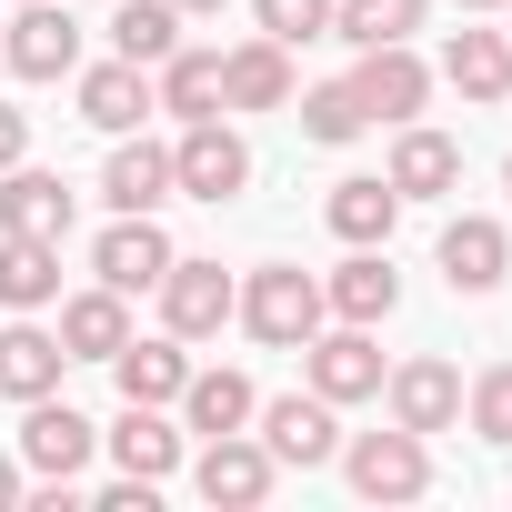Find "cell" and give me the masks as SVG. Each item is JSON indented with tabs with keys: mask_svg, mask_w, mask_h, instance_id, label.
<instances>
[{
	"mask_svg": "<svg viewBox=\"0 0 512 512\" xmlns=\"http://www.w3.org/2000/svg\"><path fill=\"white\" fill-rule=\"evenodd\" d=\"M231 322L262 342V352H302L332 312H322V272H302V262H262L241 282V302H231Z\"/></svg>",
	"mask_w": 512,
	"mask_h": 512,
	"instance_id": "6da1fadb",
	"label": "cell"
},
{
	"mask_svg": "<svg viewBox=\"0 0 512 512\" xmlns=\"http://www.w3.org/2000/svg\"><path fill=\"white\" fill-rule=\"evenodd\" d=\"M332 462H342V482H352L362 502H422V492H432V442L402 432V422H392V432H342Z\"/></svg>",
	"mask_w": 512,
	"mask_h": 512,
	"instance_id": "7a4b0ae2",
	"label": "cell"
},
{
	"mask_svg": "<svg viewBox=\"0 0 512 512\" xmlns=\"http://www.w3.org/2000/svg\"><path fill=\"white\" fill-rule=\"evenodd\" d=\"M171 181H181V201H241L251 191V141L211 111V121H181V141H171Z\"/></svg>",
	"mask_w": 512,
	"mask_h": 512,
	"instance_id": "3957f363",
	"label": "cell"
},
{
	"mask_svg": "<svg viewBox=\"0 0 512 512\" xmlns=\"http://www.w3.org/2000/svg\"><path fill=\"white\" fill-rule=\"evenodd\" d=\"M251 432H262V452H272L282 472H322V462L342 452V402H322V392L302 382V392H282V402L251 412Z\"/></svg>",
	"mask_w": 512,
	"mask_h": 512,
	"instance_id": "277c9868",
	"label": "cell"
},
{
	"mask_svg": "<svg viewBox=\"0 0 512 512\" xmlns=\"http://www.w3.org/2000/svg\"><path fill=\"white\" fill-rule=\"evenodd\" d=\"M382 342H372V322H322L312 342H302V382L322 392V402H382Z\"/></svg>",
	"mask_w": 512,
	"mask_h": 512,
	"instance_id": "5b68a950",
	"label": "cell"
},
{
	"mask_svg": "<svg viewBox=\"0 0 512 512\" xmlns=\"http://www.w3.org/2000/svg\"><path fill=\"white\" fill-rule=\"evenodd\" d=\"M91 452H101V422H91V412H71L61 392L21 402V472H41V482H81Z\"/></svg>",
	"mask_w": 512,
	"mask_h": 512,
	"instance_id": "8992f818",
	"label": "cell"
},
{
	"mask_svg": "<svg viewBox=\"0 0 512 512\" xmlns=\"http://www.w3.org/2000/svg\"><path fill=\"white\" fill-rule=\"evenodd\" d=\"M231 302H241V282H231L221 262L171 251V272H161V332H181V342H221V332H231Z\"/></svg>",
	"mask_w": 512,
	"mask_h": 512,
	"instance_id": "52a82bcc",
	"label": "cell"
},
{
	"mask_svg": "<svg viewBox=\"0 0 512 512\" xmlns=\"http://www.w3.org/2000/svg\"><path fill=\"white\" fill-rule=\"evenodd\" d=\"M0 61H11V81H71L81 71V21L61 0H21V21H0Z\"/></svg>",
	"mask_w": 512,
	"mask_h": 512,
	"instance_id": "ba28073f",
	"label": "cell"
},
{
	"mask_svg": "<svg viewBox=\"0 0 512 512\" xmlns=\"http://www.w3.org/2000/svg\"><path fill=\"white\" fill-rule=\"evenodd\" d=\"M191 482H201V502H211V512H251V502H272L282 462L262 452V432H211V442H201V462H191Z\"/></svg>",
	"mask_w": 512,
	"mask_h": 512,
	"instance_id": "9c48e42d",
	"label": "cell"
},
{
	"mask_svg": "<svg viewBox=\"0 0 512 512\" xmlns=\"http://www.w3.org/2000/svg\"><path fill=\"white\" fill-rule=\"evenodd\" d=\"M382 402H392V422L402 432H462V372L442 362V352H412V362H392L382 372Z\"/></svg>",
	"mask_w": 512,
	"mask_h": 512,
	"instance_id": "30bf717a",
	"label": "cell"
},
{
	"mask_svg": "<svg viewBox=\"0 0 512 512\" xmlns=\"http://www.w3.org/2000/svg\"><path fill=\"white\" fill-rule=\"evenodd\" d=\"M91 272L131 302V292H161V272H171V231H161V211H111V231L91 241Z\"/></svg>",
	"mask_w": 512,
	"mask_h": 512,
	"instance_id": "8fae6325",
	"label": "cell"
},
{
	"mask_svg": "<svg viewBox=\"0 0 512 512\" xmlns=\"http://www.w3.org/2000/svg\"><path fill=\"white\" fill-rule=\"evenodd\" d=\"M432 262H442V282H452L462 302H482V292H502V272H512V231H502L492 211H452L442 241H432Z\"/></svg>",
	"mask_w": 512,
	"mask_h": 512,
	"instance_id": "7c38bea8",
	"label": "cell"
},
{
	"mask_svg": "<svg viewBox=\"0 0 512 512\" xmlns=\"http://www.w3.org/2000/svg\"><path fill=\"white\" fill-rule=\"evenodd\" d=\"M352 91H362L372 121H422V111H432V61H422L412 41H382V51L352 61Z\"/></svg>",
	"mask_w": 512,
	"mask_h": 512,
	"instance_id": "4fadbf2b",
	"label": "cell"
},
{
	"mask_svg": "<svg viewBox=\"0 0 512 512\" xmlns=\"http://www.w3.org/2000/svg\"><path fill=\"white\" fill-rule=\"evenodd\" d=\"M71 211H81V191H71L61 171H41V161H11V171H0V231L71 241Z\"/></svg>",
	"mask_w": 512,
	"mask_h": 512,
	"instance_id": "5bb4252c",
	"label": "cell"
},
{
	"mask_svg": "<svg viewBox=\"0 0 512 512\" xmlns=\"http://www.w3.org/2000/svg\"><path fill=\"white\" fill-rule=\"evenodd\" d=\"M322 312H332V322H392V312H402L392 241H352V262L322 272Z\"/></svg>",
	"mask_w": 512,
	"mask_h": 512,
	"instance_id": "9a60e30c",
	"label": "cell"
},
{
	"mask_svg": "<svg viewBox=\"0 0 512 512\" xmlns=\"http://www.w3.org/2000/svg\"><path fill=\"white\" fill-rule=\"evenodd\" d=\"M382 181H392L402 201H442V191H462V141L432 131V121H392V161H382Z\"/></svg>",
	"mask_w": 512,
	"mask_h": 512,
	"instance_id": "2e32d148",
	"label": "cell"
},
{
	"mask_svg": "<svg viewBox=\"0 0 512 512\" xmlns=\"http://www.w3.org/2000/svg\"><path fill=\"white\" fill-rule=\"evenodd\" d=\"M292 51L272 41V31H251V41H231L221 51V111H292Z\"/></svg>",
	"mask_w": 512,
	"mask_h": 512,
	"instance_id": "e0dca14e",
	"label": "cell"
},
{
	"mask_svg": "<svg viewBox=\"0 0 512 512\" xmlns=\"http://www.w3.org/2000/svg\"><path fill=\"white\" fill-rule=\"evenodd\" d=\"M71 101H81V121H91V131H111V141H121V131H141V121L161 111L141 61H91V71H71Z\"/></svg>",
	"mask_w": 512,
	"mask_h": 512,
	"instance_id": "ac0fdd59",
	"label": "cell"
},
{
	"mask_svg": "<svg viewBox=\"0 0 512 512\" xmlns=\"http://www.w3.org/2000/svg\"><path fill=\"white\" fill-rule=\"evenodd\" d=\"M101 452H111L121 472H141V482H161V472H181V452H191V432L171 422V402H121V422L101 432Z\"/></svg>",
	"mask_w": 512,
	"mask_h": 512,
	"instance_id": "d6986e66",
	"label": "cell"
},
{
	"mask_svg": "<svg viewBox=\"0 0 512 512\" xmlns=\"http://www.w3.org/2000/svg\"><path fill=\"white\" fill-rule=\"evenodd\" d=\"M171 412H181V432H201V442H211V432H251L262 392H251V372H231V362H211V372L191 362V382H181V402H171Z\"/></svg>",
	"mask_w": 512,
	"mask_h": 512,
	"instance_id": "ffe728a7",
	"label": "cell"
},
{
	"mask_svg": "<svg viewBox=\"0 0 512 512\" xmlns=\"http://www.w3.org/2000/svg\"><path fill=\"white\" fill-rule=\"evenodd\" d=\"M181 181H171V141H141V131H121L111 141V161H101V201L111 211H161Z\"/></svg>",
	"mask_w": 512,
	"mask_h": 512,
	"instance_id": "44dd1931",
	"label": "cell"
},
{
	"mask_svg": "<svg viewBox=\"0 0 512 512\" xmlns=\"http://www.w3.org/2000/svg\"><path fill=\"white\" fill-rule=\"evenodd\" d=\"M432 81H452L462 101H512V41L502 31H472V11H462V31L442 41Z\"/></svg>",
	"mask_w": 512,
	"mask_h": 512,
	"instance_id": "7402d4cb",
	"label": "cell"
},
{
	"mask_svg": "<svg viewBox=\"0 0 512 512\" xmlns=\"http://www.w3.org/2000/svg\"><path fill=\"white\" fill-rule=\"evenodd\" d=\"M61 372H71L61 332H41L31 312H11V322H0V392H11V402H41V392H61Z\"/></svg>",
	"mask_w": 512,
	"mask_h": 512,
	"instance_id": "603a6c76",
	"label": "cell"
},
{
	"mask_svg": "<svg viewBox=\"0 0 512 512\" xmlns=\"http://www.w3.org/2000/svg\"><path fill=\"white\" fill-rule=\"evenodd\" d=\"M51 312H61V352H71V362H111V352L131 342V302H121L111 282H91V292H61Z\"/></svg>",
	"mask_w": 512,
	"mask_h": 512,
	"instance_id": "cb8c5ba5",
	"label": "cell"
},
{
	"mask_svg": "<svg viewBox=\"0 0 512 512\" xmlns=\"http://www.w3.org/2000/svg\"><path fill=\"white\" fill-rule=\"evenodd\" d=\"M111 382H121V402H181V382H191V352H181V332H131L121 352H111Z\"/></svg>",
	"mask_w": 512,
	"mask_h": 512,
	"instance_id": "d4e9b609",
	"label": "cell"
},
{
	"mask_svg": "<svg viewBox=\"0 0 512 512\" xmlns=\"http://www.w3.org/2000/svg\"><path fill=\"white\" fill-rule=\"evenodd\" d=\"M61 302V241L0 231V312H51Z\"/></svg>",
	"mask_w": 512,
	"mask_h": 512,
	"instance_id": "484cf974",
	"label": "cell"
},
{
	"mask_svg": "<svg viewBox=\"0 0 512 512\" xmlns=\"http://www.w3.org/2000/svg\"><path fill=\"white\" fill-rule=\"evenodd\" d=\"M322 221H332V241H392V221H402V191H392L382 171H352V181H332Z\"/></svg>",
	"mask_w": 512,
	"mask_h": 512,
	"instance_id": "4316f807",
	"label": "cell"
},
{
	"mask_svg": "<svg viewBox=\"0 0 512 512\" xmlns=\"http://www.w3.org/2000/svg\"><path fill=\"white\" fill-rule=\"evenodd\" d=\"M151 101H161L171 121H211V111H221V51H191V41H181V51L151 71Z\"/></svg>",
	"mask_w": 512,
	"mask_h": 512,
	"instance_id": "83f0119b",
	"label": "cell"
},
{
	"mask_svg": "<svg viewBox=\"0 0 512 512\" xmlns=\"http://www.w3.org/2000/svg\"><path fill=\"white\" fill-rule=\"evenodd\" d=\"M171 51H181V11H171V0H121V11H111V61L161 71Z\"/></svg>",
	"mask_w": 512,
	"mask_h": 512,
	"instance_id": "f1b7e54d",
	"label": "cell"
},
{
	"mask_svg": "<svg viewBox=\"0 0 512 512\" xmlns=\"http://www.w3.org/2000/svg\"><path fill=\"white\" fill-rule=\"evenodd\" d=\"M432 0H332V41L352 51H382V41H412Z\"/></svg>",
	"mask_w": 512,
	"mask_h": 512,
	"instance_id": "f546056e",
	"label": "cell"
},
{
	"mask_svg": "<svg viewBox=\"0 0 512 512\" xmlns=\"http://www.w3.org/2000/svg\"><path fill=\"white\" fill-rule=\"evenodd\" d=\"M292 101H302V141H322V151H342V141L372 131V111H362L352 81H322V91H292Z\"/></svg>",
	"mask_w": 512,
	"mask_h": 512,
	"instance_id": "4dcf8cb0",
	"label": "cell"
},
{
	"mask_svg": "<svg viewBox=\"0 0 512 512\" xmlns=\"http://www.w3.org/2000/svg\"><path fill=\"white\" fill-rule=\"evenodd\" d=\"M462 422H472L492 452H512V362H492V372L462 382Z\"/></svg>",
	"mask_w": 512,
	"mask_h": 512,
	"instance_id": "1f68e13d",
	"label": "cell"
},
{
	"mask_svg": "<svg viewBox=\"0 0 512 512\" xmlns=\"http://www.w3.org/2000/svg\"><path fill=\"white\" fill-rule=\"evenodd\" d=\"M251 21L282 51H302V41H332V0H251Z\"/></svg>",
	"mask_w": 512,
	"mask_h": 512,
	"instance_id": "d6a6232c",
	"label": "cell"
},
{
	"mask_svg": "<svg viewBox=\"0 0 512 512\" xmlns=\"http://www.w3.org/2000/svg\"><path fill=\"white\" fill-rule=\"evenodd\" d=\"M11 161H31V111L0 101V171H11Z\"/></svg>",
	"mask_w": 512,
	"mask_h": 512,
	"instance_id": "836d02e7",
	"label": "cell"
},
{
	"mask_svg": "<svg viewBox=\"0 0 512 512\" xmlns=\"http://www.w3.org/2000/svg\"><path fill=\"white\" fill-rule=\"evenodd\" d=\"M21 492H31V472H21V452H0V512H21Z\"/></svg>",
	"mask_w": 512,
	"mask_h": 512,
	"instance_id": "e575fe53",
	"label": "cell"
},
{
	"mask_svg": "<svg viewBox=\"0 0 512 512\" xmlns=\"http://www.w3.org/2000/svg\"><path fill=\"white\" fill-rule=\"evenodd\" d=\"M171 11H181V21H211V11H231V0H171Z\"/></svg>",
	"mask_w": 512,
	"mask_h": 512,
	"instance_id": "d590c367",
	"label": "cell"
},
{
	"mask_svg": "<svg viewBox=\"0 0 512 512\" xmlns=\"http://www.w3.org/2000/svg\"><path fill=\"white\" fill-rule=\"evenodd\" d=\"M452 11H502V0H452Z\"/></svg>",
	"mask_w": 512,
	"mask_h": 512,
	"instance_id": "8d00e7d4",
	"label": "cell"
},
{
	"mask_svg": "<svg viewBox=\"0 0 512 512\" xmlns=\"http://www.w3.org/2000/svg\"><path fill=\"white\" fill-rule=\"evenodd\" d=\"M502 41H512V0H502Z\"/></svg>",
	"mask_w": 512,
	"mask_h": 512,
	"instance_id": "74e56055",
	"label": "cell"
},
{
	"mask_svg": "<svg viewBox=\"0 0 512 512\" xmlns=\"http://www.w3.org/2000/svg\"><path fill=\"white\" fill-rule=\"evenodd\" d=\"M502 191H512V161H502Z\"/></svg>",
	"mask_w": 512,
	"mask_h": 512,
	"instance_id": "f35d334b",
	"label": "cell"
},
{
	"mask_svg": "<svg viewBox=\"0 0 512 512\" xmlns=\"http://www.w3.org/2000/svg\"><path fill=\"white\" fill-rule=\"evenodd\" d=\"M11 11H21V0H11Z\"/></svg>",
	"mask_w": 512,
	"mask_h": 512,
	"instance_id": "ab89813d",
	"label": "cell"
}]
</instances>
